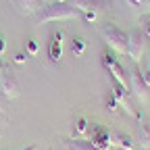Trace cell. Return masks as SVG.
<instances>
[{
  "instance_id": "obj_13",
  "label": "cell",
  "mask_w": 150,
  "mask_h": 150,
  "mask_svg": "<svg viewBox=\"0 0 150 150\" xmlns=\"http://www.w3.org/2000/svg\"><path fill=\"white\" fill-rule=\"evenodd\" d=\"M88 129H90V123H88V119H86V117H79L77 121L73 123V136H75V138H81V136L86 134Z\"/></svg>"
},
{
  "instance_id": "obj_10",
  "label": "cell",
  "mask_w": 150,
  "mask_h": 150,
  "mask_svg": "<svg viewBox=\"0 0 150 150\" xmlns=\"http://www.w3.org/2000/svg\"><path fill=\"white\" fill-rule=\"evenodd\" d=\"M65 150H96V146L92 144V140L69 138V140H65Z\"/></svg>"
},
{
  "instance_id": "obj_12",
  "label": "cell",
  "mask_w": 150,
  "mask_h": 150,
  "mask_svg": "<svg viewBox=\"0 0 150 150\" xmlns=\"http://www.w3.org/2000/svg\"><path fill=\"white\" fill-rule=\"evenodd\" d=\"M112 144L119 146L121 150H134V148H136V144H134V140H131V136H127V134H115V138H112Z\"/></svg>"
},
{
  "instance_id": "obj_2",
  "label": "cell",
  "mask_w": 150,
  "mask_h": 150,
  "mask_svg": "<svg viewBox=\"0 0 150 150\" xmlns=\"http://www.w3.org/2000/svg\"><path fill=\"white\" fill-rule=\"evenodd\" d=\"M100 35L104 38L106 46L115 52V54H127V42H129V33H125L123 29H119L117 25L106 23L100 29Z\"/></svg>"
},
{
  "instance_id": "obj_17",
  "label": "cell",
  "mask_w": 150,
  "mask_h": 150,
  "mask_svg": "<svg viewBox=\"0 0 150 150\" xmlns=\"http://www.w3.org/2000/svg\"><path fill=\"white\" fill-rule=\"evenodd\" d=\"M25 52H27L29 56H35V54H38V42H35V40H27V42H25Z\"/></svg>"
},
{
  "instance_id": "obj_4",
  "label": "cell",
  "mask_w": 150,
  "mask_h": 150,
  "mask_svg": "<svg viewBox=\"0 0 150 150\" xmlns=\"http://www.w3.org/2000/svg\"><path fill=\"white\" fill-rule=\"evenodd\" d=\"M144 54V35L140 29H134L129 33V42H127V56L131 61H140Z\"/></svg>"
},
{
  "instance_id": "obj_22",
  "label": "cell",
  "mask_w": 150,
  "mask_h": 150,
  "mask_svg": "<svg viewBox=\"0 0 150 150\" xmlns=\"http://www.w3.org/2000/svg\"><path fill=\"white\" fill-rule=\"evenodd\" d=\"M21 150H38V146H33V144H31V146H25V148H21Z\"/></svg>"
},
{
  "instance_id": "obj_9",
  "label": "cell",
  "mask_w": 150,
  "mask_h": 150,
  "mask_svg": "<svg viewBox=\"0 0 150 150\" xmlns=\"http://www.w3.org/2000/svg\"><path fill=\"white\" fill-rule=\"evenodd\" d=\"M11 2L25 17H29V15H33V13H38L42 8V0H11Z\"/></svg>"
},
{
  "instance_id": "obj_25",
  "label": "cell",
  "mask_w": 150,
  "mask_h": 150,
  "mask_svg": "<svg viewBox=\"0 0 150 150\" xmlns=\"http://www.w3.org/2000/svg\"><path fill=\"white\" fill-rule=\"evenodd\" d=\"M0 71H2V67H0Z\"/></svg>"
},
{
  "instance_id": "obj_6",
  "label": "cell",
  "mask_w": 150,
  "mask_h": 150,
  "mask_svg": "<svg viewBox=\"0 0 150 150\" xmlns=\"http://www.w3.org/2000/svg\"><path fill=\"white\" fill-rule=\"evenodd\" d=\"M92 144L96 146V150H108L112 146V136L110 131L102 125H94V131H92Z\"/></svg>"
},
{
  "instance_id": "obj_20",
  "label": "cell",
  "mask_w": 150,
  "mask_h": 150,
  "mask_svg": "<svg viewBox=\"0 0 150 150\" xmlns=\"http://www.w3.org/2000/svg\"><path fill=\"white\" fill-rule=\"evenodd\" d=\"M25 61H27V52H25V54H23V52H17V54H15V63H17V65H23Z\"/></svg>"
},
{
  "instance_id": "obj_23",
  "label": "cell",
  "mask_w": 150,
  "mask_h": 150,
  "mask_svg": "<svg viewBox=\"0 0 150 150\" xmlns=\"http://www.w3.org/2000/svg\"><path fill=\"white\" fill-rule=\"evenodd\" d=\"M131 2H134V4H140V2H142V0H131Z\"/></svg>"
},
{
  "instance_id": "obj_21",
  "label": "cell",
  "mask_w": 150,
  "mask_h": 150,
  "mask_svg": "<svg viewBox=\"0 0 150 150\" xmlns=\"http://www.w3.org/2000/svg\"><path fill=\"white\" fill-rule=\"evenodd\" d=\"M4 48H6V42H4V38L0 35V56L4 54Z\"/></svg>"
},
{
  "instance_id": "obj_16",
  "label": "cell",
  "mask_w": 150,
  "mask_h": 150,
  "mask_svg": "<svg viewBox=\"0 0 150 150\" xmlns=\"http://www.w3.org/2000/svg\"><path fill=\"white\" fill-rule=\"evenodd\" d=\"M117 106H119V100L112 96V94H108V96H106V110L115 112V110H117Z\"/></svg>"
},
{
  "instance_id": "obj_14",
  "label": "cell",
  "mask_w": 150,
  "mask_h": 150,
  "mask_svg": "<svg viewBox=\"0 0 150 150\" xmlns=\"http://www.w3.org/2000/svg\"><path fill=\"white\" fill-rule=\"evenodd\" d=\"M71 52L75 56H81L86 52V40H83V38H73V40H71Z\"/></svg>"
},
{
  "instance_id": "obj_8",
  "label": "cell",
  "mask_w": 150,
  "mask_h": 150,
  "mask_svg": "<svg viewBox=\"0 0 150 150\" xmlns=\"http://www.w3.org/2000/svg\"><path fill=\"white\" fill-rule=\"evenodd\" d=\"M129 79H131V83H129L131 92H134L138 98H144L146 92H148V83H146V79H144L142 71H140V69H134V73L129 75Z\"/></svg>"
},
{
  "instance_id": "obj_1",
  "label": "cell",
  "mask_w": 150,
  "mask_h": 150,
  "mask_svg": "<svg viewBox=\"0 0 150 150\" xmlns=\"http://www.w3.org/2000/svg\"><path fill=\"white\" fill-rule=\"evenodd\" d=\"M81 17V11L77 6H73L69 2H54L42 8L40 17H38V23H50V21H65V19H77Z\"/></svg>"
},
{
  "instance_id": "obj_7",
  "label": "cell",
  "mask_w": 150,
  "mask_h": 150,
  "mask_svg": "<svg viewBox=\"0 0 150 150\" xmlns=\"http://www.w3.org/2000/svg\"><path fill=\"white\" fill-rule=\"evenodd\" d=\"M63 38H65V33L61 29L52 33V42L48 46V56H50L52 63H59L63 59Z\"/></svg>"
},
{
  "instance_id": "obj_18",
  "label": "cell",
  "mask_w": 150,
  "mask_h": 150,
  "mask_svg": "<svg viewBox=\"0 0 150 150\" xmlns=\"http://www.w3.org/2000/svg\"><path fill=\"white\" fill-rule=\"evenodd\" d=\"M140 21H142V29H144V31H146V35L150 38V13L142 15V19H140Z\"/></svg>"
},
{
  "instance_id": "obj_3",
  "label": "cell",
  "mask_w": 150,
  "mask_h": 150,
  "mask_svg": "<svg viewBox=\"0 0 150 150\" xmlns=\"http://www.w3.org/2000/svg\"><path fill=\"white\" fill-rule=\"evenodd\" d=\"M102 65H104V69L108 71V75H112V79H115V81H119L121 86L129 88V77H127L123 65L119 63V59L115 56V52L106 50V52L102 54Z\"/></svg>"
},
{
  "instance_id": "obj_19",
  "label": "cell",
  "mask_w": 150,
  "mask_h": 150,
  "mask_svg": "<svg viewBox=\"0 0 150 150\" xmlns=\"http://www.w3.org/2000/svg\"><path fill=\"white\" fill-rule=\"evenodd\" d=\"M81 17L86 19L88 23H94V21H96V17H98V13L96 11H88V13H81Z\"/></svg>"
},
{
  "instance_id": "obj_5",
  "label": "cell",
  "mask_w": 150,
  "mask_h": 150,
  "mask_svg": "<svg viewBox=\"0 0 150 150\" xmlns=\"http://www.w3.org/2000/svg\"><path fill=\"white\" fill-rule=\"evenodd\" d=\"M0 92H2L8 100H13V98L19 96L21 88H19V83H17V79H15V75H13V73L0 71Z\"/></svg>"
},
{
  "instance_id": "obj_15",
  "label": "cell",
  "mask_w": 150,
  "mask_h": 150,
  "mask_svg": "<svg viewBox=\"0 0 150 150\" xmlns=\"http://www.w3.org/2000/svg\"><path fill=\"white\" fill-rule=\"evenodd\" d=\"M140 138H142V150H150V127L140 125Z\"/></svg>"
},
{
  "instance_id": "obj_24",
  "label": "cell",
  "mask_w": 150,
  "mask_h": 150,
  "mask_svg": "<svg viewBox=\"0 0 150 150\" xmlns=\"http://www.w3.org/2000/svg\"><path fill=\"white\" fill-rule=\"evenodd\" d=\"M56 2H67V0H56Z\"/></svg>"
},
{
  "instance_id": "obj_26",
  "label": "cell",
  "mask_w": 150,
  "mask_h": 150,
  "mask_svg": "<svg viewBox=\"0 0 150 150\" xmlns=\"http://www.w3.org/2000/svg\"><path fill=\"white\" fill-rule=\"evenodd\" d=\"M0 138H2V136H0Z\"/></svg>"
},
{
  "instance_id": "obj_11",
  "label": "cell",
  "mask_w": 150,
  "mask_h": 150,
  "mask_svg": "<svg viewBox=\"0 0 150 150\" xmlns=\"http://www.w3.org/2000/svg\"><path fill=\"white\" fill-rule=\"evenodd\" d=\"M73 6H77L81 13H88V11H100L102 8V0H73Z\"/></svg>"
}]
</instances>
